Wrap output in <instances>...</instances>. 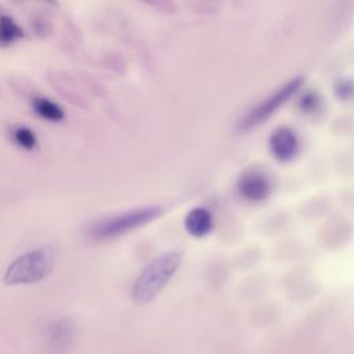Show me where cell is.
I'll use <instances>...</instances> for the list:
<instances>
[{
  "mask_svg": "<svg viewBox=\"0 0 354 354\" xmlns=\"http://www.w3.org/2000/svg\"><path fill=\"white\" fill-rule=\"evenodd\" d=\"M181 263L178 252L171 250L156 257L137 278L131 296L138 306L151 303L167 285Z\"/></svg>",
  "mask_w": 354,
  "mask_h": 354,
  "instance_id": "obj_1",
  "label": "cell"
},
{
  "mask_svg": "<svg viewBox=\"0 0 354 354\" xmlns=\"http://www.w3.org/2000/svg\"><path fill=\"white\" fill-rule=\"evenodd\" d=\"M54 253L48 248L29 250L17 257L6 270V285H30L44 279L54 268Z\"/></svg>",
  "mask_w": 354,
  "mask_h": 354,
  "instance_id": "obj_2",
  "label": "cell"
},
{
  "mask_svg": "<svg viewBox=\"0 0 354 354\" xmlns=\"http://www.w3.org/2000/svg\"><path fill=\"white\" fill-rule=\"evenodd\" d=\"M162 209L158 206H145L124 213H119L97 221L88 231V235L94 241H106L119 238L130 231H134L152 220L158 218Z\"/></svg>",
  "mask_w": 354,
  "mask_h": 354,
  "instance_id": "obj_3",
  "label": "cell"
},
{
  "mask_svg": "<svg viewBox=\"0 0 354 354\" xmlns=\"http://www.w3.org/2000/svg\"><path fill=\"white\" fill-rule=\"evenodd\" d=\"M301 77H295L286 84H283L278 91H275L272 95H270L267 100H264L261 104H259L250 113L246 115V118L242 120L241 129H252L260 123H263L267 118H270L281 105H283L300 87Z\"/></svg>",
  "mask_w": 354,
  "mask_h": 354,
  "instance_id": "obj_4",
  "label": "cell"
},
{
  "mask_svg": "<svg viewBox=\"0 0 354 354\" xmlns=\"http://www.w3.org/2000/svg\"><path fill=\"white\" fill-rule=\"evenodd\" d=\"M46 346L54 354L68 353L76 340V326L72 319L61 318L51 322L44 332Z\"/></svg>",
  "mask_w": 354,
  "mask_h": 354,
  "instance_id": "obj_5",
  "label": "cell"
},
{
  "mask_svg": "<svg viewBox=\"0 0 354 354\" xmlns=\"http://www.w3.org/2000/svg\"><path fill=\"white\" fill-rule=\"evenodd\" d=\"M297 137L295 131L288 127H279L270 138V149L272 155L279 160L292 159L297 152Z\"/></svg>",
  "mask_w": 354,
  "mask_h": 354,
  "instance_id": "obj_6",
  "label": "cell"
},
{
  "mask_svg": "<svg viewBox=\"0 0 354 354\" xmlns=\"http://www.w3.org/2000/svg\"><path fill=\"white\" fill-rule=\"evenodd\" d=\"M238 189L243 198L252 202H259L267 198L270 184L267 178L259 173H248L238 183Z\"/></svg>",
  "mask_w": 354,
  "mask_h": 354,
  "instance_id": "obj_7",
  "label": "cell"
},
{
  "mask_svg": "<svg viewBox=\"0 0 354 354\" xmlns=\"http://www.w3.org/2000/svg\"><path fill=\"white\" fill-rule=\"evenodd\" d=\"M212 224H213L212 216L203 207H195L189 210V213L185 216V220H184L185 230L194 236L206 235L210 231Z\"/></svg>",
  "mask_w": 354,
  "mask_h": 354,
  "instance_id": "obj_8",
  "label": "cell"
},
{
  "mask_svg": "<svg viewBox=\"0 0 354 354\" xmlns=\"http://www.w3.org/2000/svg\"><path fill=\"white\" fill-rule=\"evenodd\" d=\"M32 106H33L35 112L44 120L55 123V122H61L65 118L64 109L58 104H55L54 101H51L48 98H44V97L33 98Z\"/></svg>",
  "mask_w": 354,
  "mask_h": 354,
  "instance_id": "obj_9",
  "label": "cell"
},
{
  "mask_svg": "<svg viewBox=\"0 0 354 354\" xmlns=\"http://www.w3.org/2000/svg\"><path fill=\"white\" fill-rule=\"evenodd\" d=\"M24 36L21 26L6 14L0 15V46H10Z\"/></svg>",
  "mask_w": 354,
  "mask_h": 354,
  "instance_id": "obj_10",
  "label": "cell"
},
{
  "mask_svg": "<svg viewBox=\"0 0 354 354\" xmlns=\"http://www.w3.org/2000/svg\"><path fill=\"white\" fill-rule=\"evenodd\" d=\"M12 140L18 147L26 151H32L37 145L36 134L29 127H25V126H18L17 129L12 130Z\"/></svg>",
  "mask_w": 354,
  "mask_h": 354,
  "instance_id": "obj_11",
  "label": "cell"
}]
</instances>
